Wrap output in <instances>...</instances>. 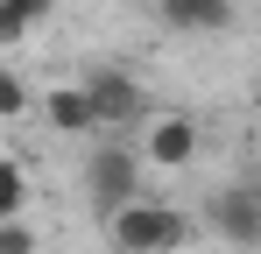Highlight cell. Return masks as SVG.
Masks as SVG:
<instances>
[{
  "label": "cell",
  "instance_id": "cell-1",
  "mask_svg": "<svg viewBox=\"0 0 261 254\" xmlns=\"http://www.w3.org/2000/svg\"><path fill=\"white\" fill-rule=\"evenodd\" d=\"M106 240H113V254H176L191 240V212L163 205V198H134L106 219Z\"/></svg>",
  "mask_w": 261,
  "mask_h": 254
},
{
  "label": "cell",
  "instance_id": "cell-2",
  "mask_svg": "<svg viewBox=\"0 0 261 254\" xmlns=\"http://www.w3.org/2000/svg\"><path fill=\"white\" fill-rule=\"evenodd\" d=\"M85 198H92V212H99V226H106L120 205L141 198V156H134L127 141H99V148H92V163H85Z\"/></svg>",
  "mask_w": 261,
  "mask_h": 254
},
{
  "label": "cell",
  "instance_id": "cell-3",
  "mask_svg": "<svg viewBox=\"0 0 261 254\" xmlns=\"http://www.w3.org/2000/svg\"><path fill=\"white\" fill-rule=\"evenodd\" d=\"M205 226H212L226 247L254 254L261 247V176H226L212 191V205H205Z\"/></svg>",
  "mask_w": 261,
  "mask_h": 254
},
{
  "label": "cell",
  "instance_id": "cell-4",
  "mask_svg": "<svg viewBox=\"0 0 261 254\" xmlns=\"http://www.w3.org/2000/svg\"><path fill=\"white\" fill-rule=\"evenodd\" d=\"M85 92H92V106H99V127H106V134L148 120V92H141L134 71H120V64H92V71H85Z\"/></svg>",
  "mask_w": 261,
  "mask_h": 254
},
{
  "label": "cell",
  "instance_id": "cell-5",
  "mask_svg": "<svg viewBox=\"0 0 261 254\" xmlns=\"http://www.w3.org/2000/svg\"><path fill=\"white\" fill-rule=\"evenodd\" d=\"M141 163L191 169L198 163V120H191V113H148V120H141Z\"/></svg>",
  "mask_w": 261,
  "mask_h": 254
},
{
  "label": "cell",
  "instance_id": "cell-6",
  "mask_svg": "<svg viewBox=\"0 0 261 254\" xmlns=\"http://www.w3.org/2000/svg\"><path fill=\"white\" fill-rule=\"evenodd\" d=\"M43 120L57 127V134H99V106H92V92H85V78L78 85H49L43 92Z\"/></svg>",
  "mask_w": 261,
  "mask_h": 254
},
{
  "label": "cell",
  "instance_id": "cell-7",
  "mask_svg": "<svg viewBox=\"0 0 261 254\" xmlns=\"http://www.w3.org/2000/svg\"><path fill=\"white\" fill-rule=\"evenodd\" d=\"M163 29H184V36H219L233 29V0H155Z\"/></svg>",
  "mask_w": 261,
  "mask_h": 254
},
{
  "label": "cell",
  "instance_id": "cell-8",
  "mask_svg": "<svg viewBox=\"0 0 261 254\" xmlns=\"http://www.w3.org/2000/svg\"><path fill=\"white\" fill-rule=\"evenodd\" d=\"M14 212H29V169L0 156V219H14Z\"/></svg>",
  "mask_w": 261,
  "mask_h": 254
},
{
  "label": "cell",
  "instance_id": "cell-9",
  "mask_svg": "<svg viewBox=\"0 0 261 254\" xmlns=\"http://www.w3.org/2000/svg\"><path fill=\"white\" fill-rule=\"evenodd\" d=\"M43 240H36V226L14 212V219H0V254H36Z\"/></svg>",
  "mask_w": 261,
  "mask_h": 254
},
{
  "label": "cell",
  "instance_id": "cell-10",
  "mask_svg": "<svg viewBox=\"0 0 261 254\" xmlns=\"http://www.w3.org/2000/svg\"><path fill=\"white\" fill-rule=\"evenodd\" d=\"M21 113H29V85L0 64V120H21Z\"/></svg>",
  "mask_w": 261,
  "mask_h": 254
},
{
  "label": "cell",
  "instance_id": "cell-11",
  "mask_svg": "<svg viewBox=\"0 0 261 254\" xmlns=\"http://www.w3.org/2000/svg\"><path fill=\"white\" fill-rule=\"evenodd\" d=\"M0 7H14V14H21V21H29V29H36V21H49V14H57V0H0Z\"/></svg>",
  "mask_w": 261,
  "mask_h": 254
},
{
  "label": "cell",
  "instance_id": "cell-12",
  "mask_svg": "<svg viewBox=\"0 0 261 254\" xmlns=\"http://www.w3.org/2000/svg\"><path fill=\"white\" fill-rule=\"evenodd\" d=\"M14 42H29V21L14 7H0V49H14Z\"/></svg>",
  "mask_w": 261,
  "mask_h": 254
}]
</instances>
